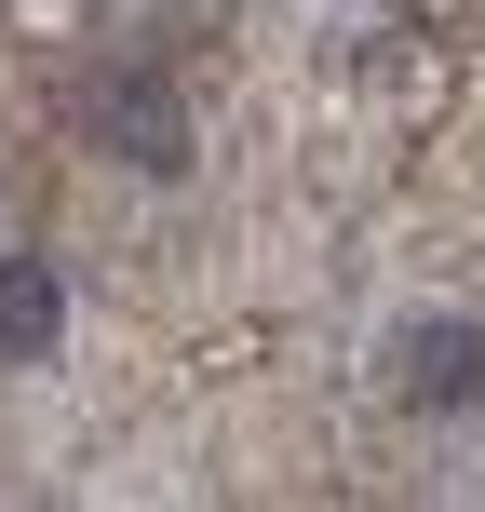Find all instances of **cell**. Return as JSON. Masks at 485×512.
Masks as SVG:
<instances>
[{
	"instance_id": "6da1fadb",
	"label": "cell",
	"mask_w": 485,
	"mask_h": 512,
	"mask_svg": "<svg viewBox=\"0 0 485 512\" xmlns=\"http://www.w3.org/2000/svg\"><path fill=\"white\" fill-rule=\"evenodd\" d=\"M391 391H405L418 418H459V405H485V337H472V324H418L405 351H391Z\"/></svg>"
},
{
	"instance_id": "7a4b0ae2",
	"label": "cell",
	"mask_w": 485,
	"mask_h": 512,
	"mask_svg": "<svg viewBox=\"0 0 485 512\" xmlns=\"http://www.w3.org/2000/svg\"><path fill=\"white\" fill-rule=\"evenodd\" d=\"M95 135H108L122 162H149V176H176V149H189V135H176V108H162L149 81H108V95H95Z\"/></svg>"
},
{
	"instance_id": "3957f363",
	"label": "cell",
	"mask_w": 485,
	"mask_h": 512,
	"mask_svg": "<svg viewBox=\"0 0 485 512\" xmlns=\"http://www.w3.org/2000/svg\"><path fill=\"white\" fill-rule=\"evenodd\" d=\"M0 351H14V364L54 351V270H41V256H0Z\"/></svg>"
}]
</instances>
